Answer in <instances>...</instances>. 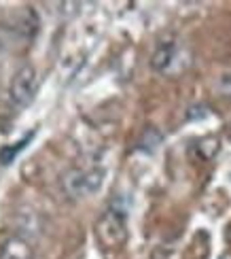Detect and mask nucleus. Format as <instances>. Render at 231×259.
Returning <instances> with one entry per match:
<instances>
[{
  "label": "nucleus",
  "mask_w": 231,
  "mask_h": 259,
  "mask_svg": "<svg viewBox=\"0 0 231 259\" xmlns=\"http://www.w3.org/2000/svg\"><path fill=\"white\" fill-rule=\"evenodd\" d=\"M96 234L106 249H119L125 244L127 238V228H125V212H121L117 208H108L100 221L96 225Z\"/></svg>",
  "instance_id": "1"
},
{
  "label": "nucleus",
  "mask_w": 231,
  "mask_h": 259,
  "mask_svg": "<svg viewBox=\"0 0 231 259\" xmlns=\"http://www.w3.org/2000/svg\"><path fill=\"white\" fill-rule=\"evenodd\" d=\"M36 94V70L30 66V64H24L11 79L9 85V96L11 102H13L17 109H24L32 100H34Z\"/></svg>",
  "instance_id": "2"
},
{
  "label": "nucleus",
  "mask_w": 231,
  "mask_h": 259,
  "mask_svg": "<svg viewBox=\"0 0 231 259\" xmlns=\"http://www.w3.org/2000/svg\"><path fill=\"white\" fill-rule=\"evenodd\" d=\"M102 179H104V172L102 170H72L64 177V187L66 193L72 198H85V196H91L100 189L102 185Z\"/></svg>",
  "instance_id": "3"
},
{
  "label": "nucleus",
  "mask_w": 231,
  "mask_h": 259,
  "mask_svg": "<svg viewBox=\"0 0 231 259\" xmlns=\"http://www.w3.org/2000/svg\"><path fill=\"white\" fill-rule=\"evenodd\" d=\"M32 246L24 238H9L0 249V259H32Z\"/></svg>",
  "instance_id": "4"
},
{
  "label": "nucleus",
  "mask_w": 231,
  "mask_h": 259,
  "mask_svg": "<svg viewBox=\"0 0 231 259\" xmlns=\"http://www.w3.org/2000/svg\"><path fill=\"white\" fill-rule=\"evenodd\" d=\"M174 56H176V45H174V42H163V45H159L155 49V53H153L151 66L155 70H166L172 64Z\"/></svg>",
  "instance_id": "5"
},
{
  "label": "nucleus",
  "mask_w": 231,
  "mask_h": 259,
  "mask_svg": "<svg viewBox=\"0 0 231 259\" xmlns=\"http://www.w3.org/2000/svg\"><path fill=\"white\" fill-rule=\"evenodd\" d=\"M34 138V130L32 132H28L21 140H17V143H13V145H7V147H3L0 149V164L3 166H11L15 161V157L21 153V151L26 149V145L30 143V140Z\"/></svg>",
  "instance_id": "6"
},
{
  "label": "nucleus",
  "mask_w": 231,
  "mask_h": 259,
  "mask_svg": "<svg viewBox=\"0 0 231 259\" xmlns=\"http://www.w3.org/2000/svg\"><path fill=\"white\" fill-rule=\"evenodd\" d=\"M218 149H221V143H218L216 136H206V138H200L195 143V153L200 155L204 161L212 159L218 153Z\"/></svg>",
  "instance_id": "7"
},
{
  "label": "nucleus",
  "mask_w": 231,
  "mask_h": 259,
  "mask_svg": "<svg viewBox=\"0 0 231 259\" xmlns=\"http://www.w3.org/2000/svg\"><path fill=\"white\" fill-rule=\"evenodd\" d=\"M159 143H161V134L157 132L155 127H147L145 132H142V138H140V149L142 151H155L157 147H159Z\"/></svg>",
  "instance_id": "8"
},
{
  "label": "nucleus",
  "mask_w": 231,
  "mask_h": 259,
  "mask_svg": "<svg viewBox=\"0 0 231 259\" xmlns=\"http://www.w3.org/2000/svg\"><path fill=\"white\" fill-rule=\"evenodd\" d=\"M208 113H210V109L208 106H191L189 109V115H187V119L189 121H197V119H204V117H208Z\"/></svg>",
  "instance_id": "9"
},
{
  "label": "nucleus",
  "mask_w": 231,
  "mask_h": 259,
  "mask_svg": "<svg viewBox=\"0 0 231 259\" xmlns=\"http://www.w3.org/2000/svg\"><path fill=\"white\" fill-rule=\"evenodd\" d=\"M221 259H231V253H225V255H221Z\"/></svg>",
  "instance_id": "10"
}]
</instances>
